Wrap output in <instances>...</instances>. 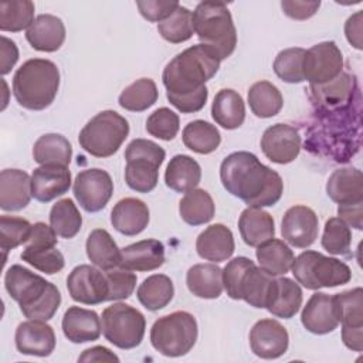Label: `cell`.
<instances>
[{
    "instance_id": "6da1fadb",
    "label": "cell",
    "mask_w": 363,
    "mask_h": 363,
    "mask_svg": "<svg viewBox=\"0 0 363 363\" xmlns=\"http://www.w3.org/2000/svg\"><path fill=\"white\" fill-rule=\"evenodd\" d=\"M223 187L248 207L262 208L277 204L284 193L282 177L262 164L251 152L230 153L220 164Z\"/></svg>"
},
{
    "instance_id": "7a4b0ae2",
    "label": "cell",
    "mask_w": 363,
    "mask_h": 363,
    "mask_svg": "<svg viewBox=\"0 0 363 363\" xmlns=\"http://www.w3.org/2000/svg\"><path fill=\"white\" fill-rule=\"evenodd\" d=\"M4 288L27 319L47 322L61 305V294L52 282L18 264L6 271Z\"/></svg>"
},
{
    "instance_id": "3957f363",
    "label": "cell",
    "mask_w": 363,
    "mask_h": 363,
    "mask_svg": "<svg viewBox=\"0 0 363 363\" xmlns=\"http://www.w3.org/2000/svg\"><path fill=\"white\" fill-rule=\"evenodd\" d=\"M218 57L204 44H196L170 60L162 74L166 95H189L206 86L220 68Z\"/></svg>"
},
{
    "instance_id": "277c9868",
    "label": "cell",
    "mask_w": 363,
    "mask_h": 363,
    "mask_svg": "<svg viewBox=\"0 0 363 363\" xmlns=\"http://www.w3.org/2000/svg\"><path fill=\"white\" fill-rule=\"evenodd\" d=\"M60 88V69L45 58L26 61L13 77V95L17 104L30 111L48 108Z\"/></svg>"
},
{
    "instance_id": "5b68a950",
    "label": "cell",
    "mask_w": 363,
    "mask_h": 363,
    "mask_svg": "<svg viewBox=\"0 0 363 363\" xmlns=\"http://www.w3.org/2000/svg\"><path fill=\"white\" fill-rule=\"evenodd\" d=\"M193 13V27L200 44L207 45L220 61L228 58L237 45V30L225 3L201 1Z\"/></svg>"
},
{
    "instance_id": "8992f818",
    "label": "cell",
    "mask_w": 363,
    "mask_h": 363,
    "mask_svg": "<svg viewBox=\"0 0 363 363\" xmlns=\"http://www.w3.org/2000/svg\"><path fill=\"white\" fill-rule=\"evenodd\" d=\"M274 277L262 271L247 257H235L223 268V285L227 295L264 309Z\"/></svg>"
},
{
    "instance_id": "52a82bcc",
    "label": "cell",
    "mask_w": 363,
    "mask_h": 363,
    "mask_svg": "<svg viewBox=\"0 0 363 363\" xmlns=\"http://www.w3.org/2000/svg\"><path fill=\"white\" fill-rule=\"evenodd\" d=\"M197 335L196 318L186 311H176L155 320L150 329V343L163 356L180 357L193 349Z\"/></svg>"
},
{
    "instance_id": "ba28073f",
    "label": "cell",
    "mask_w": 363,
    "mask_h": 363,
    "mask_svg": "<svg viewBox=\"0 0 363 363\" xmlns=\"http://www.w3.org/2000/svg\"><path fill=\"white\" fill-rule=\"evenodd\" d=\"M291 269L296 282L311 291L335 288L352 279V269L347 264L311 250L299 254L294 259Z\"/></svg>"
},
{
    "instance_id": "9c48e42d",
    "label": "cell",
    "mask_w": 363,
    "mask_h": 363,
    "mask_svg": "<svg viewBox=\"0 0 363 363\" xmlns=\"http://www.w3.org/2000/svg\"><path fill=\"white\" fill-rule=\"evenodd\" d=\"M128 135V121L118 112L106 109L86 122L79 132L78 142L86 153L95 157H109L119 150Z\"/></svg>"
},
{
    "instance_id": "30bf717a",
    "label": "cell",
    "mask_w": 363,
    "mask_h": 363,
    "mask_svg": "<svg viewBox=\"0 0 363 363\" xmlns=\"http://www.w3.org/2000/svg\"><path fill=\"white\" fill-rule=\"evenodd\" d=\"M101 322L105 339L119 349H133L143 340L146 319L140 311L128 303L118 302L105 308Z\"/></svg>"
},
{
    "instance_id": "8fae6325",
    "label": "cell",
    "mask_w": 363,
    "mask_h": 363,
    "mask_svg": "<svg viewBox=\"0 0 363 363\" xmlns=\"http://www.w3.org/2000/svg\"><path fill=\"white\" fill-rule=\"evenodd\" d=\"M343 71V54L335 41H322L305 51L302 62L303 79L311 85H325Z\"/></svg>"
},
{
    "instance_id": "7c38bea8",
    "label": "cell",
    "mask_w": 363,
    "mask_h": 363,
    "mask_svg": "<svg viewBox=\"0 0 363 363\" xmlns=\"http://www.w3.org/2000/svg\"><path fill=\"white\" fill-rule=\"evenodd\" d=\"M78 204L88 213H96L106 207L113 194V182L106 170L94 167L77 174L72 186Z\"/></svg>"
},
{
    "instance_id": "4fadbf2b",
    "label": "cell",
    "mask_w": 363,
    "mask_h": 363,
    "mask_svg": "<svg viewBox=\"0 0 363 363\" xmlns=\"http://www.w3.org/2000/svg\"><path fill=\"white\" fill-rule=\"evenodd\" d=\"M67 289L75 302L99 305L108 301L109 288L102 269L82 264L75 267L67 278Z\"/></svg>"
},
{
    "instance_id": "5bb4252c",
    "label": "cell",
    "mask_w": 363,
    "mask_h": 363,
    "mask_svg": "<svg viewBox=\"0 0 363 363\" xmlns=\"http://www.w3.org/2000/svg\"><path fill=\"white\" fill-rule=\"evenodd\" d=\"M319 220L316 213L306 206L298 204L288 208L281 221L282 238L296 248H308L318 238Z\"/></svg>"
},
{
    "instance_id": "9a60e30c",
    "label": "cell",
    "mask_w": 363,
    "mask_h": 363,
    "mask_svg": "<svg viewBox=\"0 0 363 363\" xmlns=\"http://www.w3.org/2000/svg\"><path fill=\"white\" fill-rule=\"evenodd\" d=\"M301 135L288 123H275L265 129L261 138V149L267 159L278 164L294 162L301 152Z\"/></svg>"
},
{
    "instance_id": "2e32d148",
    "label": "cell",
    "mask_w": 363,
    "mask_h": 363,
    "mask_svg": "<svg viewBox=\"0 0 363 363\" xmlns=\"http://www.w3.org/2000/svg\"><path fill=\"white\" fill-rule=\"evenodd\" d=\"M288 346V330L275 319H261L250 330V347L261 359H278Z\"/></svg>"
},
{
    "instance_id": "e0dca14e",
    "label": "cell",
    "mask_w": 363,
    "mask_h": 363,
    "mask_svg": "<svg viewBox=\"0 0 363 363\" xmlns=\"http://www.w3.org/2000/svg\"><path fill=\"white\" fill-rule=\"evenodd\" d=\"M14 342L23 354L47 357L54 352L57 340L54 329L45 320L28 319L17 326Z\"/></svg>"
},
{
    "instance_id": "ac0fdd59",
    "label": "cell",
    "mask_w": 363,
    "mask_h": 363,
    "mask_svg": "<svg viewBox=\"0 0 363 363\" xmlns=\"http://www.w3.org/2000/svg\"><path fill=\"white\" fill-rule=\"evenodd\" d=\"M71 187V172L68 166L48 163L41 164L31 173V196L40 203H48Z\"/></svg>"
},
{
    "instance_id": "d6986e66",
    "label": "cell",
    "mask_w": 363,
    "mask_h": 363,
    "mask_svg": "<svg viewBox=\"0 0 363 363\" xmlns=\"http://www.w3.org/2000/svg\"><path fill=\"white\" fill-rule=\"evenodd\" d=\"M301 322L303 328L313 335L333 332L339 326L333 296L323 292H315L302 309Z\"/></svg>"
},
{
    "instance_id": "ffe728a7",
    "label": "cell",
    "mask_w": 363,
    "mask_h": 363,
    "mask_svg": "<svg viewBox=\"0 0 363 363\" xmlns=\"http://www.w3.org/2000/svg\"><path fill=\"white\" fill-rule=\"evenodd\" d=\"M302 306V289L291 278H274L268 291L265 309L277 318L291 319Z\"/></svg>"
},
{
    "instance_id": "44dd1931",
    "label": "cell",
    "mask_w": 363,
    "mask_h": 363,
    "mask_svg": "<svg viewBox=\"0 0 363 363\" xmlns=\"http://www.w3.org/2000/svg\"><path fill=\"white\" fill-rule=\"evenodd\" d=\"M31 199V176L20 169H4L0 173V208L20 211Z\"/></svg>"
},
{
    "instance_id": "7402d4cb",
    "label": "cell",
    "mask_w": 363,
    "mask_h": 363,
    "mask_svg": "<svg viewBox=\"0 0 363 363\" xmlns=\"http://www.w3.org/2000/svg\"><path fill=\"white\" fill-rule=\"evenodd\" d=\"M149 207L136 197L119 200L111 211V224L113 228L128 237L140 234L149 224Z\"/></svg>"
},
{
    "instance_id": "603a6c76",
    "label": "cell",
    "mask_w": 363,
    "mask_h": 363,
    "mask_svg": "<svg viewBox=\"0 0 363 363\" xmlns=\"http://www.w3.org/2000/svg\"><path fill=\"white\" fill-rule=\"evenodd\" d=\"M121 252L122 261L119 267L129 271H153L164 264V247L159 240H140L126 245Z\"/></svg>"
},
{
    "instance_id": "cb8c5ba5",
    "label": "cell",
    "mask_w": 363,
    "mask_h": 363,
    "mask_svg": "<svg viewBox=\"0 0 363 363\" xmlns=\"http://www.w3.org/2000/svg\"><path fill=\"white\" fill-rule=\"evenodd\" d=\"M64 336L72 343H86L101 336L102 325L98 313L79 306H69L61 322Z\"/></svg>"
},
{
    "instance_id": "d4e9b609",
    "label": "cell",
    "mask_w": 363,
    "mask_h": 363,
    "mask_svg": "<svg viewBox=\"0 0 363 363\" xmlns=\"http://www.w3.org/2000/svg\"><path fill=\"white\" fill-rule=\"evenodd\" d=\"M28 44L43 52H54L65 41V26L62 20L52 14H40L26 31Z\"/></svg>"
},
{
    "instance_id": "484cf974",
    "label": "cell",
    "mask_w": 363,
    "mask_h": 363,
    "mask_svg": "<svg viewBox=\"0 0 363 363\" xmlns=\"http://www.w3.org/2000/svg\"><path fill=\"white\" fill-rule=\"evenodd\" d=\"M234 248L235 244L231 230L220 223L204 228L196 240L197 254L203 259L211 262H221L228 259L234 254Z\"/></svg>"
},
{
    "instance_id": "4316f807",
    "label": "cell",
    "mask_w": 363,
    "mask_h": 363,
    "mask_svg": "<svg viewBox=\"0 0 363 363\" xmlns=\"http://www.w3.org/2000/svg\"><path fill=\"white\" fill-rule=\"evenodd\" d=\"M326 194L339 206L363 203V176L356 167L335 170L326 182Z\"/></svg>"
},
{
    "instance_id": "83f0119b",
    "label": "cell",
    "mask_w": 363,
    "mask_h": 363,
    "mask_svg": "<svg viewBox=\"0 0 363 363\" xmlns=\"http://www.w3.org/2000/svg\"><path fill=\"white\" fill-rule=\"evenodd\" d=\"M238 230L242 241L250 247H258L262 242L274 238L275 223L272 216L255 207H247L242 210L238 218Z\"/></svg>"
},
{
    "instance_id": "f1b7e54d",
    "label": "cell",
    "mask_w": 363,
    "mask_h": 363,
    "mask_svg": "<svg viewBox=\"0 0 363 363\" xmlns=\"http://www.w3.org/2000/svg\"><path fill=\"white\" fill-rule=\"evenodd\" d=\"M189 291L203 299H217L223 289V269L216 264H196L186 274Z\"/></svg>"
},
{
    "instance_id": "f546056e",
    "label": "cell",
    "mask_w": 363,
    "mask_h": 363,
    "mask_svg": "<svg viewBox=\"0 0 363 363\" xmlns=\"http://www.w3.org/2000/svg\"><path fill=\"white\" fill-rule=\"evenodd\" d=\"M211 116L217 125L233 130L240 128L245 119V104L242 96L230 88L220 89L211 105Z\"/></svg>"
},
{
    "instance_id": "4dcf8cb0",
    "label": "cell",
    "mask_w": 363,
    "mask_h": 363,
    "mask_svg": "<svg viewBox=\"0 0 363 363\" xmlns=\"http://www.w3.org/2000/svg\"><path fill=\"white\" fill-rule=\"evenodd\" d=\"M85 250L89 261L102 271H109L121 265L122 252L112 235L104 228H95L89 233Z\"/></svg>"
},
{
    "instance_id": "1f68e13d",
    "label": "cell",
    "mask_w": 363,
    "mask_h": 363,
    "mask_svg": "<svg viewBox=\"0 0 363 363\" xmlns=\"http://www.w3.org/2000/svg\"><path fill=\"white\" fill-rule=\"evenodd\" d=\"M201 180L200 164L189 155H176L167 163L164 183L177 193H187L199 186Z\"/></svg>"
},
{
    "instance_id": "d6a6232c",
    "label": "cell",
    "mask_w": 363,
    "mask_h": 363,
    "mask_svg": "<svg viewBox=\"0 0 363 363\" xmlns=\"http://www.w3.org/2000/svg\"><path fill=\"white\" fill-rule=\"evenodd\" d=\"M259 268L272 277L285 275L295 259L289 245L278 238H271L257 247L255 251Z\"/></svg>"
},
{
    "instance_id": "836d02e7",
    "label": "cell",
    "mask_w": 363,
    "mask_h": 363,
    "mask_svg": "<svg viewBox=\"0 0 363 363\" xmlns=\"http://www.w3.org/2000/svg\"><path fill=\"white\" fill-rule=\"evenodd\" d=\"M179 213L186 224L201 225L214 217L216 206L208 191L204 189H193L179 201Z\"/></svg>"
},
{
    "instance_id": "e575fe53",
    "label": "cell",
    "mask_w": 363,
    "mask_h": 363,
    "mask_svg": "<svg viewBox=\"0 0 363 363\" xmlns=\"http://www.w3.org/2000/svg\"><path fill=\"white\" fill-rule=\"evenodd\" d=\"M72 157L69 140L60 133H45L40 136L33 146V159L40 166L57 163L68 166Z\"/></svg>"
},
{
    "instance_id": "d590c367",
    "label": "cell",
    "mask_w": 363,
    "mask_h": 363,
    "mask_svg": "<svg viewBox=\"0 0 363 363\" xmlns=\"http://www.w3.org/2000/svg\"><path fill=\"white\" fill-rule=\"evenodd\" d=\"M138 299L147 311H159L170 303L174 295L172 279L164 274H153L138 288Z\"/></svg>"
},
{
    "instance_id": "8d00e7d4",
    "label": "cell",
    "mask_w": 363,
    "mask_h": 363,
    "mask_svg": "<svg viewBox=\"0 0 363 363\" xmlns=\"http://www.w3.org/2000/svg\"><path fill=\"white\" fill-rule=\"evenodd\" d=\"M248 105L252 113L267 119L279 113L284 105L281 91L269 81H258L248 89Z\"/></svg>"
},
{
    "instance_id": "74e56055",
    "label": "cell",
    "mask_w": 363,
    "mask_h": 363,
    "mask_svg": "<svg viewBox=\"0 0 363 363\" xmlns=\"http://www.w3.org/2000/svg\"><path fill=\"white\" fill-rule=\"evenodd\" d=\"M182 139L187 149L199 155L213 153L221 143V135L218 129L203 119L189 122L183 129Z\"/></svg>"
},
{
    "instance_id": "f35d334b",
    "label": "cell",
    "mask_w": 363,
    "mask_h": 363,
    "mask_svg": "<svg viewBox=\"0 0 363 363\" xmlns=\"http://www.w3.org/2000/svg\"><path fill=\"white\" fill-rule=\"evenodd\" d=\"M157 98L159 91L155 81L150 78H139L121 92L118 104L126 111L143 112L153 106Z\"/></svg>"
},
{
    "instance_id": "ab89813d",
    "label": "cell",
    "mask_w": 363,
    "mask_h": 363,
    "mask_svg": "<svg viewBox=\"0 0 363 363\" xmlns=\"http://www.w3.org/2000/svg\"><path fill=\"white\" fill-rule=\"evenodd\" d=\"M50 225L61 238H74L82 225V216L71 199L58 200L50 210Z\"/></svg>"
},
{
    "instance_id": "60d3db41",
    "label": "cell",
    "mask_w": 363,
    "mask_h": 363,
    "mask_svg": "<svg viewBox=\"0 0 363 363\" xmlns=\"http://www.w3.org/2000/svg\"><path fill=\"white\" fill-rule=\"evenodd\" d=\"M159 169L160 164L149 159L136 157L126 160L125 182L138 193H149L157 184Z\"/></svg>"
},
{
    "instance_id": "b9f144b4",
    "label": "cell",
    "mask_w": 363,
    "mask_h": 363,
    "mask_svg": "<svg viewBox=\"0 0 363 363\" xmlns=\"http://www.w3.org/2000/svg\"><path fill=\"white\" fill-rule=\"evenodd\" d=\"M34 3L30 0H4L0 3V30L18 33L28 28L34 18Z\"/></svg>"
},
{
    "instance_id": "7bdbcfd3",
    "label": "cell",
    "mask_w": 363,
    "mask_h": 363,
    "mask_svg": "<svg viewBox=\"0 0 363 363\" xmlns=\"http://www.w3.org/2000/svg\"><path fill=\"white\" fill-rule=\"evenodd\" d=\"M342 328H363V289L360 286L333 295Z\"/></svg>"
},
{
    "instance_id": "ee69618b",
    "label": "cell",
    "mask_w": 363,
    "mask_h": 363,
    "mask_svg": "<svg viewBox=\"0 0 363 363\" xmlns=\"http://www.w3.org/2000/svg\"><path fill=\"white\" fill-rule=\"evenodd\" d=\"M157 31L166 41L172 44H180L191 38L194 33L193 13L179 4V7L166 20L157 23Z\"/></svg>"
},
{
    "instance_id": "f6af8a7d",
    "label": "cell",
    "mask_w": 363,
    "mask_h": 363,
    "mask_svg": "<svg viewBox=\"0 0 363 363\" xmlns=\"http://www.w3.org/2000/svg\"><path fill=\"white\" fill-rule=\"evenodd\" d=\"M305 51L301 47L285 48L279 51L274 60V72L275 75L288 84H299L303 82L302 74V62L305 57Z\"/></svg>"
},
{
    "instance_id": "bcb514c9",
    "label": "cell",
    "mask_w": 363,
    "mask_h": 363,
    "mask_svg": "<svg viewBox=\"0 0 363 363\" xmlns=\"http://www.w3.org/2000/svg\"><path fill=\"white\" fill-rule=\"evenodd\" d=\"M320 244L323 250L333 255H349L352 244L350 227L339 217H332L325 223Z\"/></svg>"
},
{
    "instance_id": "7dc6e473",
    "label": "cell",
    "mask_w": 363,
    "mask_h": 363,
    "mask_svg": "<svg viewBox=\"0 0 363 363\" xmlns=\"http://www.w3.org/2000/svg\"><path fill=\"white\" fill-rule=\"evenodd\" d=\"M21 259L47 275L60 272L65 265L64 255L57 247H26L21 252Z\"/></svg>"
},
{
    "instance_id": "c3c4849f",
    "label": "cell",
    "mask_w": 363,
    "mask_h": 363,
    "mask_svg": "<svg viewBox=\"0 0 363 363\" xmlns=\"http://www.w3.org/2000/svg\"><path fill=\"white\" fill-rule=\"evenodd\" d=\"M33 224L28 220L14 216H1L0 217V247L4 252L26 244Z\"/></svg>"
},
{
    "instance_id": "681fc988",
    "label": "cell",
    "mask_w": 363,
    "mask_h": 363,
    "mask_svg": "<svg viewBox=\"0 0 363 363\" xmlns=\"http://www.w3.org/2000/svg\"><path fill=\"white\" fill-rule=\"evenodd\" d=\"M179 115L166 106L153 111L146 119L147 133L162 140H173L179 132Z\"/></svg>"
},
{
    "instance_id": "f907efd6",
    "label": "cell",
    "mask_w": 363,
    "mask_h": 363,
    "mask_svg": "<svg viewBox=\"0 0 363 363\" xmlns=\"http://www.w3.org/2000/svg\"><path fill=\"white\" fill-rule=\"evenodd\" d=\"M105 277L109 288L108 301L128 299L136 288V275L129 269L118 267L105 271Z\"/></svg>"
},
{
    "instance_id": "816d5d0a",
    "label": "cell",
    "mask_w": 363,
    "mask_h": 363,
    "mask_svg": "<svg viewBox=\"0 0 363 363\" xmlns=\"http://www.w3.org/2000/svg\"><path fill=\"white\" fill-rule=\"evenodd\" d=\"M136 157L149 159V160H153V162H156L162 166V163L164 162V157H166V152L162 146H159L157 143H155L152 140L133 139L126 146L125 159L130 160V159H136Z\"/></svg>"
},
{
    "instance_id": "f5cc1de1",
    "label": "cell",
    "mask_w": 363,
    "mask_h": 363,
    "mask_svg": "<svg viewBox=\"0 0 363 363\" xmlns=\"http://www.w3.org/2000/svg\"><path fill=\"white\" fill-rule=\"evenodd\" d=\"M136 7L143 18L152 23H160L166 20L179 7L177 1L164 0H142L136 1Z\"/></svg>"
},
{
    "instance_id": "db71d44e",
    "label": "cell",
    "mask_w": 363,
    "mask_h": 363,
    "mask_svg": "<svg viewBox=\"0 0 363 363\" xmlns=\"http://www.w3.org/2000/svg\"><path fill=\"white\" fill-rule=\"evenodd\" d=\"M166 96L169 102L182 113H194L204 108L208 98V89L207 86H204L194 94L182 95V96H174V95H166Z\"/></svg>"
},
{
    "instance_id": "11a10c76",
    "label": "cell",
    "mask_w": 363,
    "mask_h": 363,
    "mask_svg": "<svg viewBox=\"0 0 363 363\" xmlns=\"http://www.w3.org/2000/svg\"><path fill=\"white\" fill-rule=\"evenodd\" d=\"M282 11L294 18V20H308L311 18L318 9L320 7V1H301V0H282L281 1Z\"/></svg>"
},
{
    "instance_id": "9f6ffc18",
    "label": "cell",
    "mask_w": 363,
    "mask_h": 363,
    "mask_svg": "<svg viewBox=\"0 0 363 363\" xmlns=\"http://www.w3.org/2000/svg\"><path fill=\"white\" fill-rule=\"evenodd\" d=\"M1 60H0V72L1 75H6L11 71V68L16 65L18 60V48L16 43L4 35H1Z\"/></svg>"
},
{
    "instance_id": "6f0895ef",
    "label": "cell",
    "mask_w": 363,
    "mask_h": 363,
    "mask_svg": "<svg viewBox=\"0 0 363 363\" xmlns=\"http://www.w3.org/2000/svg\"><path fill=\"white\" fill-rule=\"evenodd\" d=\"M337 216L349 227H353L356 230L363 228V203L339 206Z\"/></svg>"
},
{
    "instance_id": "680465c9",
    "label": "cell",
    "mask_w": 363,
    "mask_h": 363,
    "mask_svg": "<svg viewBox=\"0 0 363 363\" xmlns=\"http://www.w3.org/2000/svg\"><path fill=\"white\" fill-rule=\"evenodd\" d=\"M345 34L349 41L356 50H362V11H356L350 16L345 23Z\"/></svg>"
},
{
    "instance_id": "91938a15",
    "label": "cell",
    "mask_w": 363,
    "mask_h": 363,
    "mask_svg": "<svg viewBox=\"0 0 363 363\" xmlns=\"http://www.w3.org/2000/svg\"><path fill=\"white\" fill-rule=\"evenodd\" d=\"M78 362H119V357L105 346H94L85 349Z\"/></svg>"
},
{
    "instance_id": "94428289",
    "label": "cell",
    "mask_w": 363,
    "mask_h": 363,
    "mask_svg": "<svg viewBox=\"0 0 363 363\" xmlns=\"http://www.w3.org/2000/svg\"><path fill=\"white\" fill-rule=\"evenodd\" d=\"M342 340L345 346L354 352L363 350V328H342Z\"/></svg>"
}]
</instances>
